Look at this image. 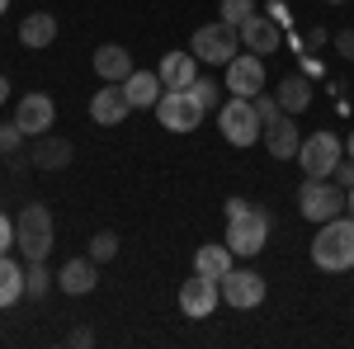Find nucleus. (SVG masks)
Returning a JSON list of instances; mask_svg holds the SVG:
<instances>
[{
  "instance_id": "f03ea898",
  "label": "nucleus",
  "mask_w": 354,
  "mask_h": 349,
  "mask_svg": "<svg viewBox=\"0 0 354 349\" xmlns=\"http://www.w3.org/2000/svg\"><path fill=\"white\" fill-rule=\"evenodd\" d=\"M53 208L48 203H24L19 217H15V245H19V255L24 260H48V250H53Z\"/></svg>"
},
{
  "instance_id": "c85d7f7f",
  "label": "nucleus",
  "mask_w": 354,
  "mask_h": 349,
  "mask_svg": "<svg viewBox=\"0 0 354 349\" xmlns=\"http://www.w3.org/2000/svg\"><path fill=\"white\" fill-rule=\"evenodd\" d=\"M24 128L19 123H10V128H0V156H19V147H24Z\"/></svg>"
},
{
  "instance_id": "bb28decb",
  "label": "nucleus",
  "mask_w": 354,
  "mask_h": 349,
  "mask_svg": "<svg viewBox=\"0 0 354 349\" xmlns=\"http://www.w3.org/2000/svg\"><path fill=\"white\" fill-rule=\"evenodd\" d=\"M113 255H118V236H113V232H95V236H90V260H95V265H109Z\"/></svg>"
},
{
  "instance_id": "1a4fd4ad",
  "label": "nucleus",
  "mask_w": 354,
  "mask_h": 349,
  "mask_svg": "<svg viewBox=\"0 0 354 349\" xmlns=\"http://www.w3.org/2000/svg\"><path fill=\"white\" fill-rule=\"evenodd\" d=\"M218 288H222V302H227V307L250 312V307L265 302V274H255V269H232V274L218 279Z\"/></svg>"
},
{
  "instance_id": "6ab92c4d",
  "label": "nucleus",
  "mask_w": 354,
  "mask_h": 349,
  "mask_svg": "<svg viewBox=\"0 0 354 349\" xmlns=\"http://www.w3.org/2000/svg\"><path fill=\"white\" fill-rule=\"evenodd\" d=\"M95 260L90 255H76V260H66L62 265V274H57V288L62 293H71V297H85V293H95Z\"/></svg>"
},
{
  "instance_id": "6e6552de",
  "label": "nucleus",
  "mask_w": 354,
  "mask_h": 349,
  "mask_svg": "<svg viewBox=\"0 0 354 349\" xmlns=\"http://www.w3.org/2000/svg\"><path fill=\"white\" fill-rule=\"evenodd\" d=\"M156 118H161L165 133H194V128L203 123V109L194 104L189 90H161V100H156Z\"/></svg>"
},
{
  "instance_id": "a211bd4d",
  "label": "nucleus",
  "mask_w": 354,
  "mask_h": 349,
  "mask_svg": "<svg viewBox=\"0 0 354 349\" xmlns=\"http://www.w3.org/2000/svg\"><path fill=\"white\" fill-rule=\"evenodd\" d=\"M71 142L66 137H57V133H43V137H33V147H28V161L38 165V170H66L71 165Z\"/></svg>"
},
{
  "instance_id": "5701e85b",
  "label": "nucleus",
  "mask_w": 354,
  "mask_h": 349,
  "mask_svg": "<svg viewBox=\"0 0 354 349\" xmlns=\"http://www.w3.org/2000/svg\"><path fill=\"white\" fill-rule=\"evenodd\" d=\"M274 100H279L283 113H302V109L312 104V81L307 76H283L279 90H274Z\"/></svg>"
},
{
  "instance_id": "c756f323",
  "label": "nucleus",
  "mask_w": 354,
  "mask_h": 349,
  "mask_svg": "<svg viewBox=\"0 0 354 349\" xmlns=\"http://www.w3.org/2000/svg\"><path fill=\"white\" fill-rule=\"evenodd\" d=\"M255 113H260V123H274L283 109H279V100H274V95H265V90H260V95H255Z\"/></svg>"
},
{
  "instance_id": "4c0bfd02",
  "label": "nucleus",
  "mask_w": 354,
  "mask_h": 349,
  "mask_svg": "<svg viewBox=\"0 0 354 349\" xmlns=\"http://www.w3.org/2000/svg\"><path fill=\"white\" fill-rule=\"evenodd\" d=\"M5 100H10V81L0 76V104H5Z\"/></svg>"
},
{
  "instance_id": "473e14b6",
  "label": "nucleus",
  "mask_w": 354,
  "mask_h": 349,
  "mask_svg": "<svg viewBox=\"0 0 354 349\" xmlns=\"http://www.w3.org/2000/svg\"><path fill=\"white\" fill-rule=\"evenodd\" d=\"M10 245H15V222H10V217L0 213V255H5Z\"/></svg>"
},
{
  "instance_id": "f3484780",
  "label": "nucleus",
  "mask_w": 354,
  "mask_h": 349,
  "mask_svg": "<svg viewBox=\"0 0 354 349\" xmlns=\"http://www.w3.org/2000/svg\"><path fill=\"white\" fill-rule=\"evenodd\" d=\"M156 76H161L165 90H189L194 81H198V57L185 48V53H165L161 66H156Z\"/></svg>"
},
{
  "instance_id": "20e7f679",
  "label": "nucleus",
  "mask_w": 354,
  "mask_h": 349,
  "mask_svg": "<svg viewBox=\"0 0 354 349\" xmlns=\"http://www.w3.org/2000/svg\"><path fill=\"white\" fill-rule=\"evenodd\" d=\"M222 241L232 245L241 260L260 255V250H265V241H270V208L250 203L241 217H227V236H222Z\"/></svg>"
},
{
  "instance_id": "ddd939ff",
  "label": "nucleus",
  "mask_w": 354,
  "mask_h": 349,
  "mask_svg": "<svg viewBox=\"0 0 354 349\" xmlns=\"http://www.w3.org/2000/svg\"><path fill=\"white\" fill-rule=\"evenodd\" d=\"M128 113H133V104H128L123 85H109V81H104V90H95V95H90V118H95L100 128H118Z\"/></svg>"
},
{
  "instance_id": "a19ab883",
  "label": "nucleus",
  "mask_w": 354,
  "mask_h": 349,
  "mask_svg": "<svg viewBox=\"0 0 354 349\" xmlns=\"http://www.w3.org/2000/svg\"><path fill=\"white\" fill-rule=\"evenodd\" d=\"M5 10H10V0H0V15H5Z\"/></svg>"
},
{
  "instance_id": "e433bc0d",
  "label": "nucleus",
  "mask_w": 354,
  "mask_h": 349,
  "mask_svg": "<svg viewBox=\"0 0 354 349\" xmlns=\"http://www.w3.org/2000/svg\"><path fill=\"white\" fill-rule=\"evenodd\" d=\"M250 208V198H227V217H241Z\"/></svg>"
},
{
  "instance_id": "9b49d317",
  "label": "nucleus",
  "mask_w": 354,
  "mask_h": 349,
  "mask_svg": "<svg viewBox=\"0 0 354 349\" xmlns=\"http://www.w3.org/2000/svg\"><path fill=\"white\" fill-rule=\"evenodd\" d=\"M227 90L241 95V100H255L265 90V57L255 53H236L227 62Z\"/></svg>"
},
{
  "instance_id": "ea45409f",
  "label": "nucleus",
  "mask_w": 354,
  "mask_h": 349,
  "mask_svg": "<svg viewBox=\"0 0 354 349\" xmlns=\"http://www.w3.org/2000/svg\"><path fill=\"white\" fill-rule=\"evenodd\" d=\"M345 147H350V156H354V133H350V142H345Z\"/></svg>"
},
{
  "instance_id": "7c9ffc66",
  "label": "nucleus",
  "mask_w": 354,
  "mask_h": 349,
  "mask_svg": "<svg viewBox=\"0 0 354 349\" xmlns=\"http://www.w3.org/2000/svg\"><path fill=\"white\" fill-rule=\"evenodd\" d=\"M330 180H335V185H340L345 194H350V189H354V156H350V161H340V165H335V170H330Z\"/></svg>"
},
{
  "instance_id": "a878e982",
  "label": "nucleus",
  "mask_w": 354,
  "mask_h": 349,
  "mask_svg": "<svg viewBox=\"0 0 354 349\" xmlns=\"http://www.w3.org/2000/svg\"><path fill=\"white\" fill-rule=\"evenodd\" d=\"M48 288H53L48 265H43V260H28V269H24V297H43Z\"/></svg>"
},
{
  "instance_id": "4468645a",
  "label": "nucleus",
  "mask_w": 354,
  "mask_h": 349,
  "mask_svg": "<svg viewBox=\"0 0 354 349\" xmlns=\"http://www.w3.org/2000/svg\"><path fill=\"white\" fill-rule=\"evenodd\" d=\"M260 142L270 147V156H274V161H288V156H298L302 137H298V123H293V113H279L274 123H265Z\"/></svg>"
},
{
  "instance_id": "b1692460",
  "label": "nucleus",
  "mask_w": 354,
  "mask_h": 349,
  "mask_svg": "<svg viewBox=\"0 0 354 349\" xmlns=\"http://www.w3.org/2000/svg\"><path fill=\"white\" fill-rule=\"evenodd\" d=\"M19 297H24V269L10 255H0V307H15Z\"/></svg>"
},
{
  "instance_id": "58836bf2",
  "label": "nucleus",
  "mask_w": 354,
  "mask_h": 349,
  "mask_svg": "<svg viewBox=\"0 0 354 349\" xmlns=\"http://www.w3.org/2000/svg\"><path fill=\"white\" fill-rule=\"evenodd\" d=\"M345 213H350V217H354V189H350V198H345Z\"/></svg>"
},
{
  "instance_id": "412c9836",
  "label": "nucleus",
  "mask_w": 354,
  "mask_h": 349,
  "mask_svg": "<svg viewBox=\"0 0 354 349\" xmlns=\"http://www.w3.org/2000/svg\"><path fill=\"white\" fill-rule=\"evenodd\" d=\"M161 76L156 71H133L128 81H123V95H128V104L133 109H156V100H161Z\"/></svg>"
},
{
  "instance_id": "dca6fc26",
  "label": "nucleus",
  "mask_w": 354,
  "mask_h": 349,
  "mask_svg": "<svg viewBox=\"0 0 354 349\" xmlns=\"http://www.w3.org/2000/svg\"><path fill=\"white\" fill-rule=\"evenodd\" d=\"M241 43H245V53L270 57V53H279L283 33H279V24H274L270 15H250V19L241 24Z\"/></svg>"
},
{
  "instance_id": "0eeeda50",
  "label": "nucleus",
  "mask_w": 354,
  "mask_h": 349,
  "mask_svg": "<svg viewBox=\"0 0 354 349\" xmlns=\"http://www.w3.org/2000/svg\"><path fill=\"white\" fill-rule=\"evenodd\" d=\"M340 137L335 133H312V137H302V147H298V165H302V175H312V180H330V170L340 165Z\"/></svg>"
},
{
  "instance_id": "c9c22d12",
  "label": "nucleus",
  "mask_w": 354,
  "mask_h": 349,
  "mask_svg": "<svg viewBox=\"0 0 354 349\" xmlns=\"http://www.w3.org/2000/svg\"><path fill=\"white\" fill-rule=\"evenodd\" d=\"M265 15H270V19H274V24H279V28L288 24V10H283V0H274V5H270V10H265Z\"/></svg>"
},
{
  "instance_id": "7ed1b4c3",
  "label": "nucleus",
  "mask_w": 354,
  "mask_h": 349,
  "mask_svg": "<svg viewBox=\"0 0 354 349\" xmlns=\"http://www.w3.org/2000/svg\"><path fill=\"white\" fill-rule=\"evenodd\" d=\"M218 128L222 137L232 142V147H255L260 133H265V123H260V113H255V100H241V95H232V100H222L218 109Z\"/></svg>"
},
{
  "instance_id": "9d476101",
  "label": "nucleus",
  "mask_w": 354,
  "mask_h": 349,
  "mask_svg": "<svg viewBox=\"0 0 354 349\" xmlns=\"http://www.w3.org/2000/svg\"><path fill=\"white\" fill-rule=\"evenodd\" d=\"M222 302V288L218 279H208V274H194L180 283V312L189 317V321H203V317H213Z\"/></svg>"
},
{
  "instance_id": "2eb2a0df",
  "label": "nucleus",
  "mask_w": 354,
  "mask_h": 349,
  "mask_svg": "<svg viewBox=\"0 0 354 349\" xmlns=\"http://www.w3.org/2000/svg\"><path fill=\"white\" fill-rule=\"evenodd\" d=\"M133 53L123 48V43H104V48H95V76L109 85H123L128 76H133Z\"/></svg>"
},
{
  "instance_id": "f8f14e48",
  "label": "nucleus",
  "mask_w": 354,
  "mask_h": 349,
  "mask_svg": "<svg viewBox=\"0 0 354 349\" xmlns=\"http://www.w3.org/2000/svg\"><path fill=\"white\" fill-rule=\"evenodd\" d=\"M15 123H19L28 137L53 133V123H57V104H53V95H43V90H28L24 100L15 104Z\"/></svg>"
},
{
  "instance_id": "39448f33",
  "label": "nucleus",
  "mask_w": 354,
  "mask_h": 349,
  "mask_svg": "<svg viewBox=\"0 0 354 349\" xmlns=\"http://www.w3.org/2000/svg\"><path fill=\"white\" fill-rule=\"evenodd\" d=\"M345 198H350V194L335 185V180H312V175H307L302 189H298V213L322 227V222H330V217L345 213Z\"/></svg>"
},
{
  "instance_id": "4be33fe9",
  "label": "nucleus",
  "mask_w": 354,
  "mask_h": 349,
  "mask_svg": "<svg viewBox=\"0 0 354 349\" xmlns=\"http://www.w3.org/2000/svg\"><path fill=\"white\" fill-rule=\"evenodd\" d=\"M57 38V15H48V10H38V15H24V24H19V43L24 48H53Z\"/></svg>"
},
{
  "instance_id": "393cba45",
  "label": "nucleus",
  "mask_w": 354,
  "mask_h": 349,
  "mask_svg": "<svg viewBox=\"0 0 354 349\" xmlns=\"http://www.w3.org/2000/svg\"><path fill=\"white\" fill-rule=\"evenodd\" d=\"M189 95H194V104L203 109V113L222 109V85H218V81H208V76H198V81L189 85Z\"/></svg>"
},
{
  "instance_id": "cd10ccee",
  "label": "nucleus",
  "mask_w": 354,
  "mask_h": 349,
  "mask_svg": "<svg viewBox=\"0 0 354 349\" xmlns=\"http://www.w3.org/2000/svg\"><path fill=\"white\" fill-rule=\"evenodd\" d=\"M222 24H232V28H241L250 15H255V0H222Z\"/></svg>"
},
{
  "instance_id": "aec40b11",
  "label": "nucleus",
  "mask_w": 354,
  "mask_h": 349,
  "mask_svg": "<svg viewBox=\"0 0 354 349\" xmlns=\"http://www.w3.org/2000/svg\"><path fill=\"white\" fill-rule=\"evenodd\" d=\"M236 269V250L227 241H203L198 245V255H194V274H208V279H222V274H232Z\"/></svg>"
},
{
  "instance_id": "79ce46f5",
  "label": "nucleus",
  "mask_w": 354,
  "mask_h": 349,
  "mask_svg": "<svg viewBox=\"0 0 354 349\" xmlns=\"http://www.w3.org/2000/svg\"><path fill=\"white\" fill-rule=\"evenodd\" d=\"M326 5H340V0H326Z\"/></svg>"
},
{
  "instance_id": "f704fd0d",
  "label": "nucleus",
  "mask_w": 354,
  "mask_h": 349,
  "mask_svg": "<svg viewBox=\"0 0 354 349\" xmlns=\"http://www.w3.org/2000/svg\"><path fill=\"white\" fill-rule=\"evenodd\" d=\"M326 38H330V33H326L322 24H317V28H307V33H302V43H307V48H322Z\"/></svg>"
},
{
  "instance_id": "72a5a7b5",
  "label": "nucleus",
  "mask_w": 354,
  "mask_h": 349,
  "mask_svg": "<svg viewBox=\"0 0 354 349\" xmlns=\"http://www.w3.org/2000/svg\"><path fill=\"white\" fill-rule=\"evenodd\" d=\"M66 345H95V330H90V326H76V330L66 335Z\"/></svg>"
},
{
  "instance_id": "f257e3e1",
  "label": "nucleus",
  "mask_w": 354,
  "mask_h": 349,
  "mask_svg": "<svg viewBox=\"0 0 354 349\" xmlns=\"http://www.w3.org/2000/svg\"><path fill=\"white\" fill-rule=\"evenodd\" d=\"M312 265L326 269V274H345L354 269V217L340 213L317 227V241H312Z\"/></svg>"
},
{
  "instance_id": "2f4dec72",
  "label": "nucleus",
  "mask_w": 354,
  "mask_h": 349,
  "mask_svg": "<svg viewBox=\"0 0 354 349\" xmlns=\"http://www.w3.org/2000/svg\"><path fill=\"white\" fill-rule=\"evenodd\" d=\"M330 43H335V53H340V57H350V62H354V28H340Z\"/></svg>"
},
{
  "instance_id": "423d86ee",
  "label": "nucleus",
  "mask_w": 354,
  "mask_h": 349,
  "mask_svg": "<svg viewBox=\"0 0 354 349\" xmlns=\"http://www.w3.org/2000/svg\"><path fill=\"white\" fill-rule=\"evenodd\" d=\"M189 53L198 57V62H208V66H227L232 57L241 53V28H232V24H203V28H194V38H189Z\"/></svg>"
}]
</instances>
